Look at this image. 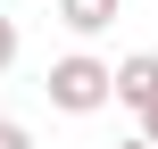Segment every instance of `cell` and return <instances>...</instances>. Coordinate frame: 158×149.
Wrapping results in <instances>:
<instances>
[{
    "instance_id": "52a82bcc",
    "label": "cell",
    "mask_w": 158,
    "mask_h": 149,
    "mask_svg": "<svg viewBox=\"0 0 158 149\" xmlns=\"http://www.w3.org/2000/svg\"><path fill=\"white\" fill-rule=\"evenodd\" d=\"M117 149H150V141H142V133H133V141H117Z\"/></svg>"
},
{
    "instance_id": "3957f363",
    "label": "cell",
    "mask_w": 158,
    "mask_h": 149,
    "mask_svg": "<svg viewBox=\"0 0 158 149\" xmlns=\"http://www.w3.org/2000/svg\"><path fill=\"white\" fill-rule=\"evenodd\" d=\"M58 25H67L75 41H92V33L117 25V0H58Z\"/></svg>"
},
{
    "instance_id": "6da1fadb",
    "label": "cell",
    "mask_w": 158,
    "mask_h": 149,
    "mask_svg": "<svg viewBox=\"0 0 158 149\" xmlns=\"http://www.w3.org/2000/svg\"><path fill=\"white\" fill-rule=\"evenodd\" d=\"M42 91H50V108H58V116H100V108L117 100V66H108V58H92V50H67V58H50Z\"/></svg>"
},
{
    "instance_id": "277c9868",
    "label": "cell",
    "mask_w": 158,
    "mask_h": 149,
    "mask_svg": "<svg viewBox=\"0 0 158 149\" xmlns=\"http://www.w3.org/2000/svg\"><path fill=\"white\" fill-rule=\"evenodd\" d=\"M17 66V17H0V75Z\"/></svg>"
},
{
    "instance_id": "8992f818",
    "label": "cell",
    "mask_w": 158,
    "mask_h": 149,
    "mask_svg": "<svg viewBox=\"0 0 158 149\" xmlns=\"http://www.w3.org/2000/svg\"><path fill=\"white\" fill-rule=\"evenodd\" d=\"M142 141H150V149H158V108H150V116H142Z\"/></svg>"
},
{
    "instance_id": "7a4b0ae2",
    "label": "cell",
    "mask_w": 158,
    "mask_h": 149,
    "mask_svg": "<svg viewBox=\"0 0 158 149\" xmlns=\"http://www.w3.org/2000/svg\"><path fill=\"white\" fill-rule=\"evenodd\" d=\"M117 100H125L133 116H150V108H158V50H133V58H117Z\"/></svg>"
},
{
    "instance_id": "5b68a950",
    "label": "cell",
    "mask_w": 158,
    "mask_h": 149,
    "mask_svg": "<svg viewBox=\"0 0 158 149\" xmlns=\"http://www.w3.org/2000/svg\"><path fill=\"white\" fill-rule=\"evenodd\" d=\"M0 149H33V133H25L17 116H0Z\"/></svg>"
}]
</instances>
